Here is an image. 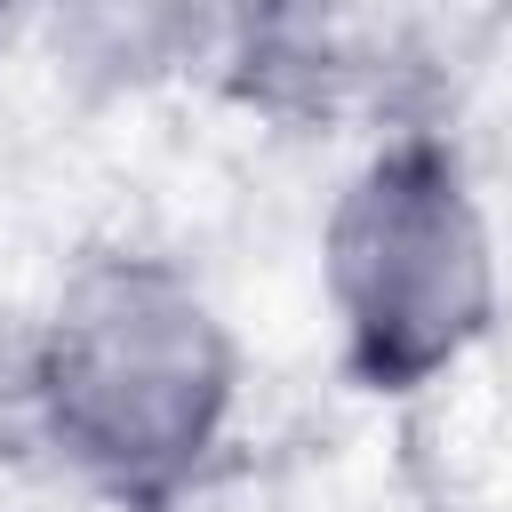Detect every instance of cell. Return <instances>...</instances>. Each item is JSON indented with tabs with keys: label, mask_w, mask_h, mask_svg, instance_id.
<instances>
[{
	"label": "cell",
	"mask_w": 512,
	"mask_h": 512,
	"mask_svg": "<svg viewBox=\"0 0 512 512\" xmlns=\"http://www.w3.org/2000/svg\"><path fill=\"white\" fill-rule=\"evenodd\" d=\"M240 352L192 272L144 248L72 264L24 344V416L72 480L168 504L224 448Z\"/></svg>",
	"instance_id": "1"
},
{
	"label": "cell",
	"mask_w": 512,
	"mask_h": 512,
	"mask_svg": "<svg viewBox=\"0 0 512 512\" xmlns=\"http://www.w3.org/2000/svg\"><path fill=\"white\" fill-rule=\"evenodd\" d=\"M320 280L368 392H424L496 320V240L448 136H384L328 208Z\"/></svg>",
	"instance_id": "2"
}]
</instances>
